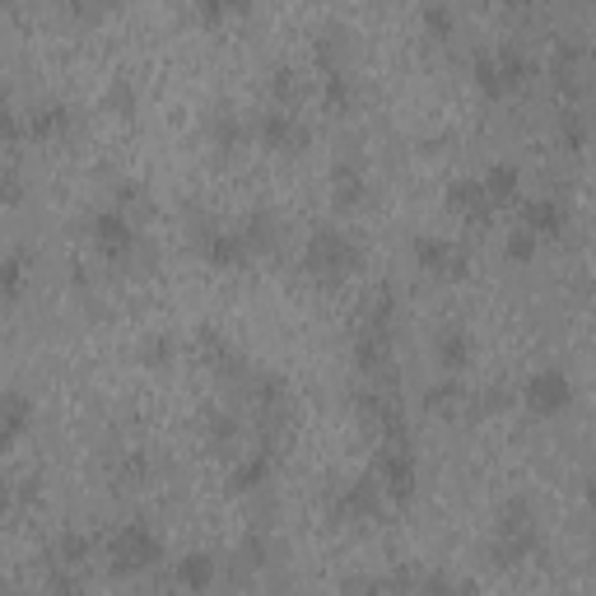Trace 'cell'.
Returning a JSON list of instances; mask_svg holds the SVG:
<instances>
[{
    "label": "cell",
    "mask_w": 596,
    "mask_h": 596,
    "mask_svg": "<svg viewBox=\"0 0 596 596\" xmlns=\"http://www.w3.org/2000/svg\"><path fill=\"white\" fill-rule=\"evenodd\" d=\"M540 550V517H536V503L532 499H503L499 513H494V536H489V559L499 569H517L536 559Z\"/></svg>",
    "instance_id": "6da1fadb"
},
{
    "label": "cell",
    "mask_w": 596,
    "mask_h": 596,
    "mask_svg": "<svg viewBox=\"0 0 596 596\" xmlns=\"http://www.w3.org/2000/svg\"><path fill=\"white\" fill-rule=\"evenodd\" d=\"M363 266V248L349 229H336V224H322L312 229L303 242V271L318 279V285H341Z\"/></svg>",
    "instance_id": "7a4b0ae2"
},
{
    "label": "cell",
    "mask_w": 596,
    "mask_h": 596,
    "mask_svg": "<svg viewBox=\"0 0 596 596\" xmlns=\"http://www.w3.org/2000/svg\"><path fill=\"white\" fill-rule=\"evenodd\" d=\"M103 550H108V569L121 577L150 573L154 564H164V536L154 527H145V522H121Z\"/></svg>",
    "instance_id": "3957f363"
},
{
    "label": "cell",
    "mask_w": 596,
    "mask_h": 596,
    "mask_svg": "<svg viewBox=\"0 0 596 596\" xmlns=\"http://www.w3.org/2000/svg\"><path fill=\"white\" fill-rule=\"evenodd\" d=\"M382 508H388V494H382L373 470L326 494V517L336 522V527H363V522H378Z\"/></svg>",
    "instance_id": "277c9868"
},
{
    "label": "cell",
    "mask_w": 596,
    "mask_h": 596,
    "mask_svg": "<svg viewBox=\"0 0 596 596\" xmlns=\"http://www.w3.org/2000/svg\"><path fill=\"white\" fill-rule=\"evenodd\" d=\"M378 485L388 503H410L415 489H419V462H415V448L410 438H382V452H378Z\"/></svg>",
    "instance_id": "5b68a950"
},
{
    "label": "cell",
    "mask_w": 596,
    "mask_h": 596,
    "mask_svg": "<svg viewBox=\"0 0 596 596\" xmlns=\"http://www.w3.org/2000/svg\"><path fill=\"white\" fill-rule=\"evenodd\" d=\"M522 406L536 419H555L573 406V378L564 368H536V373L522 382Z\"/></svg>",
    "instance_id": "8992f818"
},
{
    "label": "cell",
    "mask_w": 596,
    "mask_h": 596,
    "mask_svg": "<svg viewBox=\"0 0 596 596\" xmlns=\"http://www.w3.org/2000/svg\"><path fill=\"white\" fill-rule=\"evenodd\" d=\"M410 257H415V266L433 275V279H466L470 275V257L462 242H448V238H438V234H419L410 238Z\"/></svg>",
    "instance_id": "52a82bcc"
},
{
    "label": "cell",
    "mask_w": 596,
    "mask_h": 596,
    "mask_svg": "<svg viewBox=\"0 0 596 596\" xmlns=\"http://www.w3.org/2000/svg\"><path fill=\"white\" fill-rule=\"evenodd\" d=\"M355 410L368 429H378L382 438H410V425H406V406H401V396L392 388H363L355 392Z\"/></svg>",
    "instance_id": "ba28073f"
},
{
    "label": "cell",
    "mask_w": 596,
    "mask_h": 596,
    "mask_svg": "<svg viewBox=\"0 0 596 596\" xmlns=\"http://www.w3.org/2000/svg\"><path fill=\"white\" fill-rule=\"evenodd\" d=\"M90 234H94V248H98L103 261H127L140 248V234H135V224H131V215L121 205L98 210L94 224H90Z\"/></svg>",
    "instance_id": "9c48e42d"
},
{
    "label": "cell",
    "mask_w": 596,
    "mask_h": 596,
    "mask_svg": "<svg viewBox=\"0 0 596 596\" xmlns=\"http://www.w3.org/2000/svg\"><path fill=\"white\" fill-rule=\"evenodd\" d=\"M257 140L266 150H275V154H298V150H308V140H312V131L298 121V112L294 108H271V112H261L257 117Z\"/></svg>",
    "instance_id": "30bf717a"
},
{
    "label": "cell",
    "mask_w": 596,
    "mask_h": 596,
    "mask_svg": "<svg viewBox=\"0 0 596 596\" xmlns=\"http://www.w3.org/2000/svg\"><path fill=\"white\" fill-rule=\"evenodd\" d=\"M196 242H201V257H205L215 271H242V266L252 261L242 234H238V229H224V224H201Z\"/></svg>",
    "instance_id": "8fae6325"
},
{
    "label": "cell",
    "mask_w": 596,
    "mask_h": 596,
    "mask_svg": "<svg viewBox=\"0 0 596 596\" xmlns=\"http://www.w3.org/2000/svg\"><path fill=\"white\" fill-rule=\"evenodd\" d=\"M355 368L363 378H388L392 373V326L363 322L355 331Z\"/></svg>",
    "instance_id": "7c38bea8"
},
{
    "label": "cell",
    "mask_w": 596,
    "mask_h": 596,
    "mask_svg": "<svg viewBox=\"0 0 596 596\" xmlns=\"http://www.w3.org/2000/svg\"><path fill=\"white\" fill-rule=\"evenodd\" d=\"M448 210L462 224H470V229H489V215H494V205H489L480 178H457V182H452L448 187Z\"/></svg>",
    "instance_id": "4fadbf2b"
},
{
    "label": "cell",
    "mask_w": 596,
    "mask_h": 596,
    "mask_svg": "<svg viewBox=\"0 0 596 596\" xmlns=\"http://www.w3.org/2000/svg\"><path fill=\"white\" fill-rule=\"evenodd\" d=\"M368 201V172L359 159H336V168H331V205L341 210V215H349V210H359Z\"/></svg>",
    "instance_id": "5bb4252c"
},
{
    "label": "cell",
    "mask_w": 596,
    "mask_h": 596,
    "mask_svg": "<svg viewBox=\"0 0 596 596\" xmlns=\"http://www.w3.org/2000/svg\"><path fill=\"white\" fill-rule=\"evenodd\" d=\"M275 476V448L271 443H257V452H248L234 470H229V494H257L266 489Z\"/></svg>",
    "instance_id": "9a60e30c"
},
{
    "label": "cell",
    "mask_w": 596,
    "mask_h": 596,
    "mask_svg": "<svg viewBox=\"0 0 596 596\" xmlns=\"http://www.w3.org/2000/svg\"><path fill=\"white\" fill-rule=\"evenodd\" d=\"M522 229H532L536 238H559L564 234V224H569V210L559 205L555 196H532V201H522Z\"/></svg>",
    "instance_id": "2e32d148"
},
{
    "label": "cell",
    "mask_w": 596,
    "mask_h": 596,
    "mask_svg": "<svg viewBox=\"0 0 596 596\" xmlns=\"http://www.w3.org/2000/svg\"><path fill=\"white\" fill-rule=\"evenodd\" d=\"M172 583L187 592H210L219 583V559L210 550H187L178 564H172Z\"/></svg>",
    "instance_id": "e0dca14e"
},
{
    "label": "cell",
    "mask_w": 596,
    "mask_h": 596,
    "mask_svg": "<svg viewBox=\"0 0 596 596\" xmlns=\"http://www.w3.org/2000/svg\"><path fill=\"white\" fill-rule=\"evenodd\" d=\"M433 359H438V373L462 378L466 368H470V336H466L462 326H443L433 336Z\"/></svg>",
    "instance_id": "ac0fdd59"
},
{
    "label": "cell",
    "mask_w": 596,
    "mask_h": 596,
    "mask_svg": "<svg viewBox=\"0 0 596 596\" xmlns=\"http://www.w3.org/2000/svg\"><path fill=\"white\" fill-rule=\"evenodd\" d=\"M252 401H257L261 419L279 425V419H285V410H289V382L279 378V373H257V378H252Z\"/></svg>",
    "instance_id": "d6986e66"
},
{
    "label": "cell",
    "mask_w": 596,
    "mask_h": 596,
    "mask_svg": "<svg viewBox=\"0 0 596 596\" xmlns=\"http://www.w3.org/2000/svg\"><path fill=\"white\" fill-rule=\"evenodd\" d=\"M480 187H485L489 205H517V196H522V168L508 164V159L489 164L485 178H480Z\"/></svg>",
    "instance_id": "ffe728a7"
},
{
    "label": "cell",
    "mask_w": 596,
    "mask_h": 596,
    "mask_svg": "<svg viewBox=\"0 0 596 596\" xmlns=\"http://www.w3.org/2000/svg\"><path fill=\"white\" fill-rule=\"evenodd\" d=\"M33 415H38V406H33L28 392H20V388L0 392V429H5V433L24 438V433L33 429Z\"/></svg>",
    "instance_id": "44dd1931"
},
{
    "label": "cell",
    "mask_w": 596,
    "mask_h": 596,
    "mask_svg": "<svg viewBox=\"0 0 596 596\" xmlns=\"http://www.w3.org/2000/svg\"><path fill=\"white\" fill-rule=\"evenodd\" d=\"M24 285H28V252L14 248V252L0 257V308L20 303V298H24Z\"/></svg>",
    "instance_id": "7402d4cb"
},
{
    "label": "cell",
    "mask_w": 596,
    "mask_h": 596,
    "mask_svg": "<svg viewBox=\"0 0 596 596\" xmlns=\"http://www.w3.org/2000/svg\"><path fill=\"white\" fill-rule=\"evenodd\" d=\"M70 108L65 103H38V108L28 112V135L33 140H61L65 131H70Z\"/></svg>",
    "instance_id": "603a6c76"
},
{
    "label": "cell",
    "mask_w": 596,
    "mask_h": 596,
    "mask_svg": "<svg viewBox=\"0 0 596 596\" xmlns=\"http://www.w3.org/2000/svg\"><path fill=\"white\" fill-rule=\"evenodd\" d=\"M322 103L336 117L355 112V80H349V70H322Z\"/></svg>",
    "instance_id": "cb8c5ba5"
},
{
    "label": "cell",
    "mask_w": 596,
    "mask_h": 596,
    "mask_svg": "<svg viewBox=\"0 0 596 596\" xmlns=\"http://www.w3.org/2000/svg\"><path fill=\"white\" fill-rule=\"evenodd\" d=\"M345 57H349L345 28H322L318 38H312V61H318V70H345Z\"/></svg>",
    "instance_id": "d4e9b609"
},
{
    "label": "cell",
    "mask_w": 596,
    "mask_h": 596,
    "mask_svg": "<svg viewBox=\"0 0 596 596\" xmlns=\"http://www.w3.org/2000/svg\"><path fill=\"white\" fill-rule=\"evenodd\" d=\"M210 140H215V150L234 154V150H242V140H248V127H242V117L234 108H219L210 117Z\"/></svg>",
    "instance_id": "484cf974"
},
{
    "label": "cell",
    "mask_w": 596,
    "mask_h": 596,
    "mask_svg": "<svg viewBox=\"0 0 596 596\" xmlns=\"http://www.w3.org/2000/svg\"><path fill=\"white\" fill-rule=\"evenodd\" d=\"M242 242H248V252L252 257H261V252H275V238H279V229H275V219L266 215V210H252L248 219H242Z\"/></svg>",
    "instance_id": "4316f807"
},
{
    "label": "cell",
    "mask_w": 596,
    "mask_h": 596,
    "mask_svg": "<svg viewBox=\"0 0 596 596\" xmlns=\"http://www.w3.org/2000/svg\"><path fill=\"white\" fill-rule=\"evenodd\" d=\"M201 355H205V363L215 368V373H229V378L242 373V355L224 336H215V331H201Z\"/></svg>",
    "instance_id": "83f0119b"
},
{
    "label": "cell",
    "mask_w": 596,
    "mask_h": 596,
    "mask_svg": "<svg viewBox=\"0 0 596 596\" xmlns=\"http://www.w3.org/2000/svg\"><path fill=\"white\" fill-rule=\"evenodd\" d=\"M470 75H476V90L485 98H508V94H513V90H508V80H503V65H499L494 51H480L476 65H470Z\"/></svg>",
    "instance_id": "f1b7e54d"
},
{
    "label": "cell",
    "mask_w": 596,
    "mask_h": 596,
    "mask_svg": "<svg viewBox=\"0 0 596 596\" xmlns=\"http://www.w3.org/2000/svg\"><path fill=\"white\" fill-rule=\"evenodd\" d=\"M419 24H425V38L448 43L452 33H457V14H452L448 0H425V10H419Z\"/></svg>",
    "instance_id": "f546056e"
},
{
    "label": "cell",
    "mask_w": 596,
    "mask_h": 596,
    "mask_svg": "<svg viewBox=\"0 0 596 596\" xmlns=\"http://www.w3.org/2000/svg\"><path fill=\"white\" fill-rule=\"evenodd\" d=\"M462 406H466V388L452 373H443L425 392V410H433V415H448V410H462Z\"/></svg>",
    "instance_id": "4dcf8cb0"
},
{
    "label": "cell",
    "mask_w": 596,
    "mask_h": 596,
    "mask_svg": "<svg viewBox=\"0 0 596 596\" xmlns=\"http://www.w3.org/2000/svg\"><path fill=\"white\" fill-rule=\"evenodd\" d=\"M266 84H271L275 108H298V103H303V75H298L294 65H275Z\"/></svg>",
    "instance_id": "1f68e13d"
},
{
    "label": "cell",
    "mask_w": 596,
    "mask_h": 596,
    "mask_svg": "<svg viewBox=\"0 0 596 596\" xmlns=\"http://www.w3.org/2000/svg\"><path fill=\"white\" fill-rule=\"evenodd\" d=\"M90 555H94V546H90V536H84V532H65L61 540H57V550H51V564H57V569H84V564H90Z\"/></svg>",
    "instance_id": "d6a6232c"
},
{
    "label": "cell",
    "mask_w": 596,
    "mask_h": 596,
    "mask_svg": "<svg viewBox=\"0 0 596 596\" xmlns=\"http://www.w3.org/2000/svg\"><path fill=\"white\" fill-rule=\"evenodd\" d=\"M252 0H196V20L205 28H219L224 20H234V14H248Z\"/></svg>",
    "instance_id": "836d02e7"
},
{
    "label": "cell",
    "mask_w": 596,
    "mask_h": 596,
    "mask_svg": "<svg viewBox=\"0 0 596 596\" xmlns=\"http://www.w3.org/2000/svg\"><path fill=\"white\" fill-rule=\"evenodd\" d=\"M135 103H140L135 84H131L127 75H112L108 94H103V108H108V112H117V117H135Z\"/></svg>",
    "instance_id": "e575fe53"
},
{
    "label": "cell",
    "mask_w": 596,
    "mask_h": 596,
    "mask_svg": "<svg viewBox=\"0 0 596 596\" xmlns=\"http://www.w3.org/2000/svg\"><path fill=\"white\" fill-rule=\"evenodd\" d=\"M577 70H583V51H577L573 43H559V51H555V84L577 90Z\"/></svg>",
    "instance_id": "d590c367"
},
{
    "label": "cell",
    "mask_w": 596,
    "mask_h": 596,
    "mask_svg": "<svg viewBox=\"0 0 596 596\" xmlns=\"http://www.w3.org/2000/svg\"><path fill=\"white\" fill-rule=\"evenodd\" d=\"M205 438H210V448H234L238 443V419L215 410V415L205 419Z\"/></svg>",
    "instance_id": "8d00e7d4"
},
{
    "label": "cell",
    "mask_w": 596,
    "mask_h": 596,
    "mask_svg": "<svg viewBox=\"0 0 596 596\" xmlns=\"http://www.w3.org/2000/svg\"><path fill=\"white\" fill-rule=\"evenodd\" d=\"M536 252H540V238L517 224V229L508 234V261H536Z\"/></svg>",
    "instance_id": "74e56055"
},
{
    "label": "cell",
    "mask_w": 596,
    "mask_h": 596,
    "mask_svg": "<svg viewBox=\"0 0 596 596\" xmlns=\"http://www.w3.org/2000/svg\"><path fill=\"white\" fill-rule=\"evenodd\" d=\"M238 559L248 569H266L271 564V536H261V532H252L248 540H242V550H238Z\"/></svg>",
    "instance_id": "f35d334b"
},
{
    "label": "cell",
    "mask_w": 596,
    "mask_h": 596,
    "mask_svg": "<svg viewBox=\"0 0 596 596\" xmlns=\"http://www.w3.org/2000/svg\"><path fill=\"white\" fill-rule=\"evenodd\" d=\"M172 355H178V345H172V336H150L145 349H140V359H145L150 368H168Z\"/></svg>",
    "instance_id": "ab89813d"
},
{
    "label": "cell",
    "mask_w": 596,
    "mask_h": 596,
    "mask_svg": "<svg viewBox=\"0 0 596 596\" xmlns=\"http://www.w3.org/2000/svg\"><path fill=\"white\" fill-rule=\"evenodd\" d=\"M145 476H150V462L140 457V452H131V457H121V466H117V485H121V489H135Z\"/></svg>",
    "instance_id": "60d3db41"
},
{
    "label": "cell",
    "mask_w": 596,
    "mask_h": 596,
    "mask_svg": "<svg viewBox=\"0 0 596 596\" xmlns=\"http://www.w3.org/2000/svg\"><path fill=\"white\" fill-rule=\"evenodd\" d=\"M24 172L20 168H5L0 172V205H24Z\"/></svg>",
    "instance_id": "b9f144b4"
},
{
    "label": "cell",
    "mask_w": 596,
    "mask_h": 596,
    "mask_svg": "<svg viewBox=\"0 0 596 596\" xmlns=\"http://www.w3.org/2000/svg\"><path fill=\"white\" fill-rule=\"evenodd\" d=\"M559 140H564V150H569V154H583V145H587V127H583V117H564V127H559Z\"/></svg>",
    "instance_id": "7bdbcfd3"
},
{
    "label": "cell",
    "mask_w": 596,
    "mask_h": 596,
    "mask_svg": "<svg viewBox=\"0 0 596 596\" xmlns=\"http://www.w3.org/2000/svg\"><path fill=\"white\" fill-rule=\"evenodd\" d=\"M61 5L70 10V14H80V20H94V14H103V10H112L117 0H61Z\"/></svg>",
    "instance_id": "ee69618b"
},
{
    "label": "cell",
    "mask_w": 596,
    "mask_h": 596,
    "mask_svg": "<svg viewBox=\"0 0 596 596\" xmlns=\"http://www.w3.org/2000/svg\"><path fill=\"white\" fill-rule=\"evenodd\" d=\"M14 140H20V121H14L5 94H0V145H14Z\"/></svg>",
    "instance_id": "f6af8a7d"
},
{
    "label": "cell",
    "mask_w": 596,
    "mask_h": 596,
    "mask_svg": "<svg viewBox=\"0 0 596 596\" xmlns=\"http://www.w3.org/2000/svg\"><path fill=\"white\" fill-rule=\"evenodd\" d=\"M117 201L121 205H145V191H140V182H121L117 187Z\"/></svg>",
    "instance_id": "bcb514c9"
},
{
    "label": "cell",
    "mask_w": 596,
    "mask_h": 596,
    "mask_svg": "<svg viewBox=\"0 0 596 596\" xmlns=\"http://www.w3.org/2000/svg\"><path fill=\"white\" fill-rule=\"evenodd\" d=\"M14 503H20V499H14V485H10L5 476H0V517H5V513H10V508H14Z\"/></svg>",
    "instance_id": "7dc6e473"
},
{
    "label": "cell",
    "mask_w": 596,
    "mask_h": 596,
    "mask_svg": "<svg viewBox=\"0 0 596 596\" xmlns=\"http://www.w3.org/2000/svg\"><path fill=\"white\" fill-rule=\"evenodd\" d=\"M0 94H5V90H0Z\"/></svg>",
    "instance_id": "c3c4849f"
}]
</instances>
